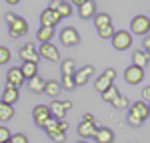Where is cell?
<instances>
[{
	"instance_id": "obj_1",
	"label": "cell",
	"mask_w": 150,
	"mask_h": 143,
	"mask_svg": "<svg viewBox=\"0 0 150 143\" xmlns=\"http://www.w3.org/2000/svg\"><path fill=\"white\" fill-rule=\"evenodd\" d=\"M130 34H138V36H148L150 34V18L146 14H136L130 20Z\"/></svg>"
},
{
	"instance_id": "obj_4",
	"label": "cell",
	"mask_w": 150,
	"mask_h": 143,
	"mask_svg": "<svg viewBox=\"0 0 150 143\" xmlns=\"http://www.w3.org/2000/svg\"><path fill=\"white\" fill-rule=\"evenodd\" d=\"M110 40H112V47L116 50H128L132 47V34L128 30H116Z\"/></svg>"
},
{
	"instance_id": "obj_27",
	"label": "cell",
	"mask_w": 150,
	"mask_h": 143,
	"mask_svg": "<svg viewBox=\"0 0 150 143\" xmlns=\"http://www.w3.org/2000/svg\"><path fill=\"white\" fill-rule=\"evenodd\" d=\"M56 12H58V16H60V18L70 16V14H72V2H64V0H60V2H58Z\"/></svg>"
},
{
	"instance_id": "obj_29",
	"label": "cell",
	"mask_w": 150,
	"mask_h": 143,
	"mask_svg": "<svg viewBox=\"0 0 150 143\" xmlns=\"http://www.w3.org/2000/svg\"><path fill=\"white\" fill-rule=\"evenodd\" d=\"M96 30H98V36H100V38H106V40H110L116 32V28L112 24H110V26H102V28H96Z\"/></svg>"
},
{
	"instance_id": "obj_6",
	"label": "cell",
	"mask_w": 150,
	"mask_h": 143,
	"mask_svg": "<svg viewBox=\"0 0 150 143\" xmlns=\"http://www.w3.org/2000/svg\"><path fill=\"white\" fill-rule=\"evenodd\" d=\"M38 57L50 60V63H58L60 60V50L52 42H44V45H40V48H38Z\"/></svg>"
},
{
	"instance_id": "obj_30",
	"label": "cell",
	"mask_w": 150,
	"mask_h": 143,
	"mask_svg": "<svg viewBox=\"0 0 150 143\" xmlns=\"http://www.w3.org/2000/svg\"><path fill=\"white\" fill-rule=\"evenodd\" d=\"M110 105H112V107H116V109H128V107H130V105H128V99L122 95V93L116 97V99L112 101V103H110Z\"/></svg>"
},
{
	"instance_id": "obj_23",
	"label": "cell",
	"mask_w": 150,
	"mask_h": 143,
	"mask_svg": "<svg viewBox=\"0 0 150 143\" xmlns=\"http://www.w3.org/2000/svg\"><path fill=\"white\" fill-rule=\"evenodd\" d=\"M112 85H114V81H110V79L104 77V75H98L96 81H94V89H96L98 93H104V91H108Z\"/></svg>"
},
{
	"instance_id": "obj_34",
	"label": "cell",
	"mask_w": 150,
	"mask_h": 143,
	"mask_svg": "<svg viewBox=\"0 0 150 143\" xmlns=\"http://www.w3.org/2000/svg\"><path fill=\"white\" fill-rule=\"evenodd\" d=\"M46 135H48V137H50V139H52L54 143H64V141H66V135H64V133H60V131L46 133Z\"/></svg>"
},
{
	"instance_id": "obj_33",
	"label": "cell",
	"mask_w": 150,
	"mask_h": 143,
	"mask_svg": "<svg viewBox=\"0 0 150 143\" xmlns=\"http://www.w3.org/2000/svg\"><path fill=\"white\" fill-rule=\"evenodd\" d=\"M126 121H128V125H130V127H134V129H136V127H140V125L144 123V121H140L138 117H134V115H132L130 111L126 113Z\"/></svg>"
},
{
	"instance_id": "obj_35",
	"label": "cell",
	"mask_w": 150,
	"mask_h": 143,
	"mask_svg": "<svg viewBox=\"0 0 150 143\" xmlns=\"http://www.w3.org/2000/svg\"><path fill=\"white\" fill-rule=\"evenodd\" d=\"M10 63V50L6 47H0V65H6Z\"/></svg>"
},
{
	"instance_id": "obj_8",
	"label": "cell",
	"mask_w": 150,
	"mask_h": 143,
	"mask_svg": "<svg viewBox=\"0 0 150 143\" xmlns=\"http://www.w3.org/2000/svg\"><path fill=\"white\" fill-rule=\"evenodd\" d=\"M18 57L22 59V63H36V65H38V60H40V57H38V50H36V47L32 45V42H26L24 47H20V50H18Z\"/></svg>"
},
{
	"instance_id": "obj_5",
	"label": "cell",
	"mask_w": 150,
	"mask_h": 143,
	"mask_svg": "<svg viewBox=\"0 0 150 143\" xmlns=\"http://www.w3.org/2000/svg\"><path fill=\"white\" fill-rule=\"evenodd\" d=\"M60 42H62L64 47H76V45L80 42V34H78V30H76L74 26H66V28H62V30H60Z\"/></svg>"
},
{
	"instance_id": "obj_12",
	"label": "cell",
	"mask_w": 150,
	"mask_h": 143,
	"mask_svg": "<svg viewBox=\"0 0 150 143\" xmlns=\"http://www.w3.org/2000/svg\"><path fill=\"white\" fill-rule=\"evenodd\" d=\"M26 83L22 77V73H20V69L18 67H12V69H8V73H6V85L8 87H14V89H18L20 91V87Z\"/></svg>"
},
{
	"instance_id": "obj_45",
	"label": "cell",
	"mask_w": 150,
	"mask_h": 143,
	"mask_svg": "<svg viewBox=\"0 0 150 143\" xmlns=\"http://www.w3.org/2000/svg\"><path fill=\"white\" fill-rule=\"evenodd\" d=\"M132 143H136V141H132Z\"/></svg>"
},
{
	"instance_id": "obj_40",
	"label": "cell",
	"mask_w": 150,
	"mask_h": 143,
	"mask_svg": "<svg viewBox=\"0 0 150 143\" xmlns=\"http://www.w3.org/2000/svg\"><path fill=\"white\" fill-rule=\"evenodd\" d=\"M102 75H104V77H108L110 81H114V79H116V71L112 69V67H108V69H106V71H104Z\"/></svg>"
},
{
	"instance_id": "obj_41",
	"label": "cell",
	"mask_w": 150,
	"mask_h": 143,
	"mask_svg": "<svg viewBox=\"0 0 150 143\" xmlns=\"http://www.w3.org/2000/svg\"><path fill=\"white\" fill-rule=\"evenodd\" d=\"M58 131L66 133V131H68V123H66V121H58Z\"/></svg>"
},
{
	"instance_id": "obj_37",
	"label": "cell",
	"mask_w": 150,
	"mask_h": 143,
	"mask_svg": "<svg viewBox=\"0 0 150 143\" xmlns=\"http://www.w3.org/2000/svg\"><path fill=\"white\" fill-rule=\"evenodd\" d=\"M142 50L146 52V57H148V59H150V34H148V36H144V38H142Z\"/></svg>"
},
{
	"instance_id": "obj_9",
	"label": "cell",
	"mask_w": 150,
	"mask_h": 143,
	"mask_svg": "<svg viewBox=\"0 0 150 143\" xmlns=\"http://www.w3.org/2000/svg\"><path fill=\"white\" fill-rule=\"evenodd\" d=\"M26 32H28V22L24 20V18H16L14 22L8 26V34H10V38H20V36H26Z\"/></svg>"
},
{
	"instance_id": "obj_32",
	"label": "cell",
	"mask_w": 150,
	"mask_h": 143,
	"mask_svg": "<svg viewBox=\"0 0 150 143\" xmlns=\"http://www.w3.org/2000/svg\"><path fill=\"white\" fill-rule=\"evenodd\" d=\"M10 137H12L10 129H8L6 125H0V143H8V141H10Z\"/></svg>"
},
{
	"instance_id": "obj_20",
	"label": "cell",
	"mask_w": 150,
	"mask_h": 143,
	"mask_svg": "<svg viewBox=\"0 0 150 143\" xmlns=\"http://www.w3.org/2000/svg\"><path fill=\"white\" fill-rule=\"evenodd\" d=\"M54 34H56V30H54V28L40 26V28H38V32H36V38H38V42H40V45H44V42H52Z\"/></svg>"
},
{
	"instance_id": "obj_24",
	"label": "cell",
	"mask_w": 150,
	"mask_h": 143,
	"mask_svg": "<svg viewBox=\"0 0 150 143\" xmlns=\"http://www.w3.org/2000/svg\"><path fill=\"white\" fill-rule=\"evenodd\" d=\"M60 73H62V77H72L74 73H76V63L74 59H64L60 63Z\"/></svg>"
},
{
	"instance_id": "obj_25",
	"label": "cell",
	"mask_w": 150,
	"mask_h": 143,
	"mask_svg": "<svg viewBox=\"0 0 150 143\" xmlns=\"http://www.w3.org/2000/svg\"><path fill=\"white\" fill-rule=\"evenodd\" d=\"M92 20H94V26L96 28H102V26H110L112 24V18H110L108 12H96Z\"/></svg>"
},
{
	"instance_id": "obj_43",
	"label": "cell",
	"mask_w": 150,
	"mask_h": 143,
	"mask_svg": "<svg viewBox=\"0 0 150 143\" xmlns=\"http://www.w3.org/2000/svg\"><path fill=\"white\" fill-rule=\"evenodd\" d=\"M76 143H88V141H82V139H80V141H76Z\"/></svg>"
},
{
	"instance_id": "obj_36",
	"label": "cell",
	"mask_w": 150,
	"mask_h": 143,
	"mask_svg": "<svg viewBox=\"0 0 150 143\" xmlns=\"http://www.w3.org/2000/svg\"><path fill=\"white\" fill-rule=\"evenodd\" d=\"M8 143H28V137H26L24 133H14Z\"/></svg>"
},
{
	"instance_id": "obj_28",
	"label": "cell",
	"mask_w": 150,
	"mask_h": 143,
	"mask_svg": "<svg viewBox=\"0 0 150 143\" xmlns=\"http://www.w3.org/2000/svg\"><path fill=\"white\" fill-rule=\"evenodd\" d=\"M120 95V91H118V87L116 85H112L108 91H104V93H100V97H102V101H106V103H112L116 97Z\"/></svg>"
},
{
	"instance_id": "obj_15",
	"label": "cell",
	"mask_w": 150,
	"mask_h": 143,
	"mask_svg": "<svg viewBox=\"0 0 150 143\" xmlns=\"http://www.w3.org/2000/svg\"><path fill=\"white\" fill-rule=\"evenodd\" d=\"M18 99H20V91H18V89H14V87H8V85H6V89L2 91L0 101H2V103H6V105H10V107H14V105L18 103Z\"/></svg>"
},
{
	"instance_id": "obj_10",
	"label": "cell",
	"mask_w": 150,
	"mask_h": 143,
	"mask_svg": "<svg viewBox=\"0 0 150 143\" xmlns=\"http://www.w3.org/2000/svg\"><path fill=\"white\" fill-rule=\"evenodd\" d=\"M124 81L128 85H140L144 81V71L138 69V67H134V65H130V67H126V71H124Z\"/></svg>"
},
{
	"instance_id": "obj_16",
	"label": "cell",
	"mask_w": 150,
	"mask_h": 143,
	"mask_svg": "<svg viewBox=\"0 0 150 143\" xmlns=\"http://www.w3.org/2000/svg\"><path fill=\"white\" fill-rule=\"evenodd\" d=\"M96 129H98V127H96V123H86V121H80L76 131H78V135H80L82 141H84V139H90V137H94Z\"/></svg>"
},
{
	"instance_id": "obj_22",
	"label": "cell",
	"mask_w": 150,
	"mask_h": 143,
	"mask_svg": "<svg viewBox=\"0 0 150 143\" xmlns=\"http://www.w3.org/2000/svg\"><path fill=\"white\" fill-rule=\"evenodd\" d=\"M44 79L40 77V75H36V77H32L30 81H26V85H28V89L32 91V93H36V95H40L42 91H44Z\"/></svg>"
},
{
	"instance_id": "obj_39",
	"label": "cell",
	"mask_w": 150,
	"mask_h": 143,
	"mask_svg": "<svg viewBox=\"0 0 150 143\" xmlns=\"http://www.w3.org/2000/svg\"><path fill=\"white\" fill-rule=\"evenodd\" d=\"M16 18H18V16H16V14H14V12H6V14H4V22L8 24V26H10V24L14 22V20H16Z\"/></svg>"
},
{
	"instance_id": "obj_21",
	"label": "cell",
	"mask_w": 150,
	"mask_h": 143,
	"mask_svg": "<svg viewBox=\"0 0 150 143\" xmlns=\"http://www.w3.org/2000/svg\"><path fill=\"white\" fill-rule=\"evenodd\" d=\"M148 63H150V59L146 57L144 50H134V52H132V65H134V67H138V69L144 71V67H148Z\"/></svg>"
},
{
	"instance_id": "obj_26",
	"label": "cell",
	"mask_w": 150,
	"mask_h": 143,
	"mask_svg": "<svg viewBox=\"0 0 150 143\" xmlns=\"http://www.w3.org/2000/svg\"><path fill=\"white\" fill-rule=\"evenodd\" d=\"M12 117H14V107L0 101V123H8Z\"/></svg>"
},
{
	"instance_id": "obj_17",
	"label": "cell",
	"mask_w": 150,
	"mask_h": 143,
	"mask_svg": "<svg viewBox=\"0 0 150 143\" xmlns=\"http://www.w3.org/2000/svg\"><path fill=\"white\" fill-rule=\"evenodd\" d=\"M94 141L96 143H112L114 141V131L108 127H98L94 133Z\"/></svg>"
},
{
	"instance_id": "obj_11",
	"label": "cell",
	"mask_w": 150,
	"mask_h": 143,
	"mask_svg": "<svg viewBox=\"0 0 150 143\" xmlns=\"http://www.w3.org/2000/svg\"><path fill=\"white\" fill-rule=\"evenodd\" d=\"M94 75V67L92 65H86V67H82L78 71L72 75V79H74V85L76 87H84V85L88 83V79Z\"/></svg>"
},
{
	"instance_id": "obj_42",
	"label": "cell",
	"mask_w": 150,
	"mask_h": 143,
	"mask_svg": "<svg viewBox=\"0 0 150 143\" xmlns=\"http://www.w3.org/2000/svg\"><path fill=\"white\" fill-rule=\"evenodd\" d=\"M82 121H86V123H94V115H92V113H84Z\"/></svg>"
},
{
	"instance_id": "obj_18",
	"label": "cell",
	"mask_w": 150,
	"mask_h": 143,
	"mask_svg": "<svg viewBox=\"0 0 150 143\" xmlns=\"http://www.w3.org/2000/svg\"><path fill=\"white\" fill-rule=\"evenodd\" d=\"M42 93H44V95H48L52 101H54V99H58V95L62 93V87H60V83H58V81H46V83H44V91H42Z\"/></svg>"
},
{
	"instance_id": "obj_3",
	"label": "cell",
	"mask_w": 150,
	"mask_h": 143,
	"mask_svg": "<svg viewBox=\"0 0 150 143\" xmlns=\"http://www.w3.org/2000/svg\"><path fill=\"white\" fill-rule=\"evenodd\" d=\"M72 6H78V16L82 20H90L98 12V6L92 0H76V2H72Z\"/></svg>"
},
{
	"instance_id": "obj_44",
	"label": "cell",
	"mask_w": 150,
	"mask_h": 143,
	"mask_svg": "<svg viewBox=\"0 0 150 143\" xmlns=\"http://www.w3.org/2000/svg\"><path fill=\"white\" fill-rule=\"evenodd\" d=\"M148 111H150V103H148Z\"/></svg>"
},
{
	"instance_id": "obj_2",
	"label": "cell",
	"mask_w": 150,
	"mask_h": 143,
	"mask_svg": "<svg viewBox=\"0 0 150 143\" xmlns=\"http://www.w3.org/2000/svg\"><path fill=\"white\" fill-rule=\"evenodd\" d=\"M48 109H50V117H52V119L64 121L66 113L72 109V103H70V101H60V99H54V101L48 105Z\"/></svg>"
},
{
	"instance_id": "obj_14",
	"label": "cell",
	"mask_w": 150,
	"mask_h": 143,
	"mask_svg": "<svg viewBox=\"0 0 150 143\" xmlns=\"http://www.w3.org/2000/svg\"><path fill=\"white\" fill-rule=\"evenodd\" d=\"M128 111H130L134 117H138L140 121H146V119H148V115H150L148 105H146L144 101H134L132 107H128Z\"/></svg>"
},
{
	"instance_id": "obj_19",
	"label": "cell",
	"mask_w": 150,
	"mask_h": 143,
	"mask_svg": "<svg viewBox=\"0 0 150 143\" xmlns=\"http://www.w3.org/2000/svg\"><path fill=\"white\" fill-rule=\"evenodd\" d=\"M18 69H20V73H22L24 81H30L32 77L38 75V65H36V63H22Z\"/></svg>"
},
{
	"instance_id": "obj_38",
	"label": "cell",
	"mask_w": 150,
	"mask_h": 143,
	"mask_svg": "<svg viewBox=\"0 0 150 143\" xmlns=\"http://www.w3.org/2000/svg\"><path fill=\"white\" fill-rule=\"evenodd\" d=\"M140 101H144L146 105L150 103V85H146V87L142 89V99H140Z\"/></svg>"
},
{
	"instance_id": "obj_31",
	"label": "cell",
	"mask_w": 150,
	"mask_h": 143,
	"mask_svg": "<svg viewBox=\"0 0 150 143\" xmlns=\"http://www.w3.org/2000/svg\"><path fill=\"white\" fill-rule=\"evenodd\" d=\"M58 83H60V87H62L64 91H74V89H76V85H74V79H72V77H62Z\"/></svg>"
},
{
	"instance_id": "obj_13",
	"label": "cell",
	"mask_w": 150,
	"mask_h": 143,
	"mask_svg": "<svg viewBox=\"0 0 150 143\" xmlns=\"http://www.w3.org/2000/svg\"><path fill=\"white\" fill-rule=\"evenodd\" d=\"M62 18L58 16L56 10H50V8H46V10L40 12V24L42 26H48V28H54L58 22H60Z\"/></svg>"
},
{
	"instance_id": "obj_7",
	"label": "cell",
	"mask_w": 150,
	"mask_h": 143,
	"mask_svg": "<svg viewBox=\"0 0 150 143\" xmlns=\"http://www.w3.org/2000/svg\"><path fill=\"white\" fill-rule=\"evenodd\" d=\"M32 117H34V123L38 127H42V129H44V125H46L48 121L52 119L48 105H36V107L32 109Z\"/></svg>"
}]
</instances>
